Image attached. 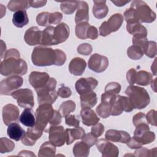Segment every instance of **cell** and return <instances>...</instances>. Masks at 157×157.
<instances>
[{
    "label": "cell",
    "mask_w": 157,
    "mask_h": 157,
    "mask_svg": "<svg viewBox=\"0 0 157 157\" xmlns=\"http://www.w3.org/2000/svg\"><path fill=\"white\" fill-rule=\"evenodd\" d=\"M104 131V126L102 124L98 123L96 124L93 125L91 129V133L95 136L98 137L101 136Z\"/></svg>",
    "instance_id": "cell-49"
},
{
    "label": "cell",
    "mask_w": 157,
    "mask_h": 157,
    "mask_svg": "<svg viewBox=\"0 0 157 157\" xmlns=\"http://www.w3.org/2000/svg\"><path fill=\"white\" fill-rule=\"evenodd\" d=\"M136 73H137V71L134 68H131L127 72L126 79L128 82L131 85H133L135 83Z\"/></svg>",
    "instance_id": "cell-57"
},
{
    "label": "cell",
    "mask_w": 157,
    "mask_h": 157,
    "mask_svg": "<svg viewBox=\"0 0 157 157\" xmlns=\"http://www.w3.org/2000/svg\"><path fill=\"white\" fill-rule=\"evenodd\" d=\"M53 112L52 104H40L36 110V124L34 126L42 131H46L45 128L52 118Z\"/></svg>",
    "instance_id": "cell-5"
},
{
    "label": "cell",
    "mask_w": 157,
    "mask_h": 157,
    "mask_svg": "<svg viewBox=\"0 0 157 157\" xmlns=\"http://www.w3.org/2000/svg\"><path fill=\"white\" fill-rule=\"evenodd\" d=\"M7 133L10 139L18 141L21 139L25 131L18 124L13 122L8 125Z\"/></svg>",
    "instance_id": "cell-30"
},
{
    "label": "cell",
    "mask_w": 157,
    "mask_h": 157,
    "mask_svg": "<svg viewBox=\"0 0 157 157\" xmlns=\"http://www.w3.org/2000/svg\"><path fill=\"white\" fill-rule=\"evenodd\" d=\"M90 147L83 142H76L73 148V153L75 157L88 156L90 152Z\"/></svg>",
    "instance_id": "cell-34"
},
{
    "label": "cell",
    "mask_w": 157,
    "mask_h": 157,
    "mask_svg": "<svg viewBox=\"0 0 157 157\" xmlns=\"http://www.w3.org/2000/svg\"><path fill=\"white\" fill-rule=\"evenodd\" d=\"M123 17L120 13L112 15L107 21L102 23L99 27V34L101 36L105 37L112 32L119 29L123 22Z\"/></svg>",
    "instance_id": "cell-7"
},
{
    "label": "cell",
    "mask_w": 157,
    "mask_h": 157,
    "mask_svg": "<svg viewBox=\"0 0 157 157\" xmlns=\"http://www.w3.org/2000/svg\"><path fill=\"white\" fill-rule=\"evenodd\" d=\"M98 139L97 137L94 136L91 133H88L85 134V136L82 138V141L85 143L90 147L93 146L96 144Z\"/></svg>",
    "instance_id": "cell-50"
},
{
    "label": "cell",
    "mask_w": 157,
    "mask_h": 157,
    "mask_svg": "<svg viewBox=\"0 0 157 157\" xmlns=\"http://www.w3.org/2000/svg\"><path fill=\"white\" fill-rule=\"evenodd\" d=\"M50 13L48 12H43L37 15L36 17L37 23L41 26H50Z\"/></svg>",
    "instance_id": "cell-45"
},
{
    "label": "cell",
    "mask_w": 157,
    "mask_h": 157,
    "mask_svg": "<svg viewBox=\"0 0 157 157\" xmlns=\"http://www.w3.org/2000/svg\"><path fill=\"white\" fill-rule=\"evenodd\" d=\"M63 18V15L61 13L58 12H55L53 13H50V24L58 25Z\"/></svg>",
    "instance_id": "cell-53"
},
{
    "label": "cell",
    "mask_w": 157,
    "mask_h": 157,
    "mask_svg": "<svg viewBox=\"0 0 157 157\" xmlns=\"http://www.w3.org/2000/svg\"><path fill=\"white\" fill-rule=\"evenodd\" d=\"M92 49V46L90 44L88 43H84L78 46L77 52L80 55L87 56L91 54Z\"/></svg>",
    "instance_id": "cell-48"
},
{
    "label": "cell",
    "mask_w": 157,
    "mask_h": 157,
    "mask_svg": "<svg viewBox=\"0 0 157 157\" xmlns=\"http://www.w3.org/2000/svg\"><path fill=\"white\" fill-rule=\"evenodd\" d=\"M78 2V1L61 2V10L64 13L72 14L77 9Z\"/></svg>",
    "instance_id": "cell-39"
},
{
    "label": "cell",
    "mask_w": 157,
    "mask_h": 157,
    "mask_svg": "<svg viewBox=\"0 0 157 157\" xmlns=\"http://www.w3.org/2000/svg\"><path fill=\"white\" fill-rule=\"evenodd\" d=\"M61 115L59 113V112L54 110L53 112V114L52 116V118L50 120V121L49 123V124L52 126V125H58L59 124L61 123Z\"/></svg>",
    "instance_id": "cell-58"
},
{
    "label": "cell",
    "mask_w": 157,
    "mask_h": 157,
    "mask_svg": "<svg viewBox=\"0 0 157 157\" xmlns=\"http://www.w3.org/2000/svg\"><path fill=\"white\" fill-rule=\"evenodd\" d=\"M132 123L135 126L141 124H148V123L146 119V115L142 112H139L133 117Z\"/></svg>",
    "instance_id": "cell-47"
},
{
    "label": "cell",
    "mask_w": 157,
    "mask_h": 157,
    "mask_svg": "<svg viewBox=\"0 0 157 157\" xmlns=\"http://www.w3.org/2000/svg\"><path fill=\"white\" fill-rule=\"evenodd\" d=\"M19 120L21 124L27 127H33L36 124V115L31 109L26 108L21 113Z\"/></svg>",
    "instance_id": "cell-28"
},
{
    "label": "cell",
    "mask_w": 157,
    "mask_h": 157,
    "mask_svg": "<svg viewBox=\"0 0 157 157\" xmlns=\"http://www.w3.org/2000/svg\"><path fill=\"white\" fill-rule=\"evenodd\" d=\"M80 98L82 108H91L97 103V96L93 90L82 93Z\"/></svg>",
    "instance_id": "cell-26"
},
{
    "label": "cell",
    "mask_w": 157,
    "mask_h": 157,
    "mask_svg": "<svg viewBox=\"0 0 157 157\" xmlns=\"http://www.w3.org/2000/svg\"><path fill=\"white\" fill-rule=\"evenodd\" d=\"M86 66V61L78 57L73 58L69 63V71L74 75H81L85 71Z\"/></svg>",
    "instance_id": "cell-25"
},
{
    "label": "cell",
    "mask_w": 157,
    "mask_h": 157,
    "mask_svg": "<svg viewBox=\"0 0 157 157\" xmlns=\"http://www.w3.org/2000/svg\"><path fill=\"white\" fill-rule=\"evenodd\" d=\"M75 104L71 100L66 101L61 103L59 107V112L62 117H66L74 112L75 109Z\"/></svg>",
    "instance_id": "cell-38"
},
{
    "label": "cell",
    "mask_w": 157,
    "mask_h": 157,
    "mask_svg": "<svg viewBox=\"0 0 157 157\" xmlns=\"http://www.w3.org/2000/svg\"><path fill=\"white\" fill-rule=\"evenodd\" d=\"M90 25L88 22H82L75 26V35L80 39H86V32Z\"/></svg>",
    "instance_id": "cell-40"
},
{
    "label": "cell",
    "mask_w": 157,
    "mask_h": 157,
    "mask_svg": "<svg viewBox=\"0 0 157 157\" xmlns=\"http://www.w3.org/2000/svg\"><path fill=\"white\" fill-rule=\"evenodd\" d=\"M56 56L55 50L48 47H36L33 51L31 60L37 66H48L55 65Z\"/></svg>",
    "instance_id": "cell-3"
},
{
    "label": "cell",
    "mask_w": 157,
    "mask_h": 157,
    "mask_svg": "<svg viewBox=\"0 0 157 157\" xmlns=\"http://www.w3.org/2000/svg\"><path fill=\"white\" fill-rule=\"evenodd\" d=\"M96 144L102 157H117L119 155L118 148L106 139L98 140Z\"/></svg>",
    "instance_id": "cell-15"
},
{
    "label": "cell",
    "mask_w": 157,
    "mask_h": 157,
    "mask_svg": "<svg viewBox=\"0 0 157 157\" xmlns=\"http://www.w3.org/2000/svg\"><path fill=\"white\" fill-rule=\"evenodd\" d=\"M134 109L128 97L116 96L112 106L111 115L117 116L123 113V111L130 112Z\"/></svg>",
    "instance_id": "cell-11"
},
{
    "label": "cell",
    "mask_w": 157,
    "mask_h": 157,
    "mask_svg": "<svg viewBox=\"0 0 157 157\" xmlns=\"http://www.w3.org/2000/svg\"><path fill=\"white\" fill-rule=\"evenodd\" d=\"M30 7L29 1L12 0L9 2L7 4L8 9L12 12L25 10Z\"/></svg>",
    "instance_id": "cell-37"
},
{
    "label": "cell",
    "mask_w": 157,
    "mask_h": 157,
    "mask_svg": "<svg viewBox=\"0 0 157 157\" xmlns=\"http://www.w3.org/2000/svg\"><path fill=\"white\" fill-rule=\"evenodd\" d=\"M86 37L92 40H95L98 37V31L97 28L93 26H90L86 32Z\"/></svg>",
    "instance_id": "cell-59"
},
{
    "label": "cell",
    "mask_w": 157,
    "mask_h": 157,
    "mask_svg": "<svg viewBox=\"0 0 157 157\" xmlns=\"http://www.w3.org/2000/svg\"><path fill=\"white\" fill-rule=\"evenodd\" d=\"M93 13L98 19H102L106 17L109 12V8L106 5V1H94Z\"/></svg>",
    "instance_id": "cell-29"
},
{
    "label": "cell",
    "mask_w": 157,
    "mask_h": 157,
    "mask_svg": "<svg viewBox=\"0 0 157 157\" xmlns=\"http://www.w3.org/2000/svg\"><path fill=\"white\" fill-rule=\"evenodd\" d=\"M42 31L37 26H32L28 29L24 36L25 42L29 45H36L40 44Z\"/></svg>",
    "instance_id": "cell-21"
},
{
    "label": "cell",
    "mask_w": 157,
    "mask_h": 157,
    "mask_svg": "<svg viewBox=\"0 0 157 157\" xmlns=\"http://www.w3.org/2000/svg\"><path fill=\"white\" fill-rule=\"evenodd\" d=\"M105 139L113 142H121L126 144L130 139V135L124 131L109 129L105 134Z\"/></svg>",
    "instance_id": "cell-20"
},
{
    "label": "cell",
    "mask_w": 157,
    "mask_h": 157,
    "mask_svg": "<svg viewBox=\"0 0 157 157\" xmlns=\"http://www.w3.org/2000/svg\"><path fill=\"white\" fill-rule=\"evenodd\" d=\"M55 27L49 26L45 29L42 31L40 45H55L54 39Z\"/></svg>",
    "instance_id": "cell-31"
},
{
    "label": "cell",
    "mask_w": 157,
    "mask_h": 157,
    "mask_svg": "<svg viewBox=\"0 0 157 157\" xmlns=\"http://www.w3.org/2000/svg\"><path fill=\"white\" fill-rule=\"evenodd\" d=\"M15 148V144L6 137H1L0 139V152L1 153L12 151Z\"/></svg>",
    "instance_id": "cell-42"
},
{
    "label": "cell",
    "mask_w": 157,
    "mask_h": 157,
    "mask_svg": "<svg viewBox=\"0 0 157 157\" xmlns=\"http://www.w3.org/2000/svg\"><path fill=\"white\" fill-rule=\"evenodd\" d=\"M49 78L50 76L46 72L33 71L29 75V83L35 88V90L43 88L47 84Z\"/></svg>",
    "instance_id": "cell-18"
},
{
    "label": "cell",
    "mask_w": 157,
    "mask_h": 157,
    "mask_svg": "<svg viewBox=\"0 0 157 157\" xmlns=\"http://www.w3.org/2000/svg\"><path fill=\"white\" fill-rule=\"evenodd\" d=\"M47 3V1H29L30 7L38 8L44 6Z\"/></svg>",
    "instance_id": "cell-61"
},
{
    "label": "cell",
    "mask_w": 157,
    "mask_h": 157,
    "mask_svg": "<svg viewBox=\"0 0 157 157\" xmlns=\"http://www.w3.org/2000/svg\"><path fill=\"white\" fill-rule=\"evenodd\" d=\"M116 94L108 92H105L101 95V102L96 109L99 117L106 118L111 115L112 106Z\"/></svg>",
    "instance_id": "cell-10"
},
{
    "label": "cell",
    "mask_w": 157,
    "mask_h": 157,
    "mask_svg": "<svg viewBox=\"0 0 157 157\" xmlns=\"http://www.w3.org/2000/svg\"><path fill=\"white\" fill-rule=\"evenodd\" d=\"M42 131L34 126L28 128L27 131L25 132L21 137V141L25 145L33 146L36 144L37 140L42 136Z\"/></svg>",
    "instance_id": "cell-19"
},
{
    "label": "cell",
    "mask_w": 157,
    "mask_h": 157,
    "mask_svg": "<svg viewBox=\"0 0 157 157\" xmlns=\"http://www.w3.org/2000/svg\"><path fill=\"white\" fill-rule=\"evenodd\" d=\"M128 147H129L131 149H135V148H139L143 146L142 144L139 142L136 139H135L133 137L132 138H130L129 140L126 143Z\"/></svg>",
    "instance_id": "cell-60"
},
{
    "label": "cell",
    "mask_w": 157,
    "mask_h": 157,
    "mask_svg": "<svg viewBox=\"0 0 157 157\" xmlns=\"http://www.w3.org/2000/svg\"><path fill=\"white\" fill-rule=\"evenodd\" d=\"M98 85V81L93 77L80 78L75 84L76 91L79 94L85 92L93 90Z\"/></svg>",
    "instance_id": "cell-17"
},
{
    "label": "cell",
    "mask_w": 157,
    "mask_h": 157,
    "mask_svg": "<svg viewBox=\"0 0 157 157\" xmlns=\"http://www.w3.org/2000/svg\"><path fill=\"white\" fill-rule=\"evenodd\" d=\"M136 127L133 137L143 145L150 144L155 140V134L150 131L148 124H141Z\"/></svg>",
    "instance_id": "cell-12"
},
{
    "label": "cell",
    "mask_w": 157,
    "mask_h": 157,
    "mask_svg": "<svg viewBox=\"0 0 157 157\" xmlns=\"http://www.w3.org/2000/svg\"><path fill=\"white\" fill-rule=\"evenodd\" d=\"M49 141L55 147L63 146L66 141L65 131L62 126L52 125L48 129Z\"/></svg>",
    "instance_id": "cell-13"
},
{
    "label": "cell",
    "mask_w": 157,
    "mask_h": 157,
    "mask_svg": "<svg viewBox=\"0 0 157 157\" xmlns=\"http://www.w3.org/2000/svg\"><path fill=\"white\" fill-rule=\"evenodd\" d=\"M109 66L108 58L98 53L92 55L88 60V67L97 73L104 72Z\"/></svg>",
    "instance_id": "cell-14"
},
{
    "label": "cell",
    "mask_w": 157,
    "mask_h": 157,
    "mask_svg": "<svg viewBox=\"0 0 157 157\" xmlns=\"http://www.w3.org/2000/svg\"><path fill=\"white\" fill-rule=\"evenodd\" d=\"M56 80L54 78H50L47 84L42 88L36 90L39 104H52L56 100L58 93L55 90Z\"/></svg>",
    "instance_id": "cell-4"
},
{
    "label": "cell",
    "mask_w": 157,
    "mask_h": 157,
    "mask_svg": "<svg viewBox=\"0 0 157 157\" xmlns=\"http://www.w3.org/2000/svg\"><path fill=\"white\" fill-rule=\"evenodd\" d=\"M153 80V75L151 73L145 71H140L136 73L135 83L142 86H147Z\"/></svg>",
    "instance_id": "cell-33"
},
{
    "label": "cell",
    "mask_w": 157,
    "mask_h": 157,
    "mask_svg": "<svg viewBox=\"0 0 157 157\" xmlns=\"http://www.w3.org/2000/svg\"><path fill=\"white\" fill-rule=\"evenodd\" d=\"M56 152L55 146L53 145L50 141L45 142L42 144L39 148V156H54Z\"/></svg>",
    "instance_id": "cell-35"
},
{
    "label": "cell",
    "mask_w": 157,
    "mask_h": 157,
    "mask_svg": "<svg viewBox=\"0 0 157 157\" xmlns=\"http://www.w3.org/2000/svg\"><path fill=\"white\" fill-rule=\"evenodd\" d=\"M11 96L17 100L18 105L23 108H33L34 105L33 91L28 88L20 89L13 91Z\"/></svg>",
    "instance_id": "cell-8"
},
{
    "label": "cell",
    "mask_w": 157,
    "mask_h": 157,
    "mask_svg": "<svg viewBox=\"0 0 157 157\" xmlns=\"http://www.w3.org/2000/svg\"><path fill=\"white\" fill-rule=\"evenodd\" d=\"M28 71L26 62L20 58L19 52L15 48L8 50L0 65V73L4 76L23 75Z\"/></svg>",
    "instance_id": "cell-1"
},
{
    "label": "cell",
    "mask_w": 157,
    "mask_h": 157,
    "mask_svg": "<svg viewBox=\"0 0 157 157\" xmlns=\"http://www.w3.org/2000/svg\"><path fill=\"white\" fill-rule=\"evenodd\" d=\"M126 30L129 34L133 36L138 34H143L147 36V29L144 26L141 25L140 23H127Z\"/></svg>",
    "instance_id": "cell-36"
},
{
    "label": "cell",
    "mask_w": 157,
    "mask_h": 157,
    "mask_svg": "<svg viewBox=\"0 0 157 157\" xmlns=\"http://www.w3.org/2000/svg\"><path fill=\"white\" fill-rule=\"evenodd\" d=\"M156 43L148 40L144 48V53L149 58H153L156 55Z\"/></svg>",
    "instance_id": "cell-44"
},
{
    "label": "cell",
    "mask_w": 157,
    "mask_h": 157,
    "mask_svg": "<svg viewBox=\"0 0 157 157\" xmlns=\"http://www.w3.org/2000/svg\"><path fill=\"white\" fill-rule=\"evenodd\" d=\"M19 118L18 108L13 104H8L2 109V120L5 125L16 121Z\"/></svg>",
    "instance_id": "cell-16"
},
{
    "label": "cell",
    "mask_w": 157,
    "mask_h": 157,
    "mask_svg": "<svg viewBox=\"0 0 157 157\" xmlns=\"http://www.w3.org/2000/svg\"><path fill=\"white\" fill-rule=\"evenodd\" d=\"M18 155L20 156H35L36 155L33 153L32 151H28V150H23L19 153Z\"/></svg>",
    "instance_id": "cell-63"
},
{
    "label": "cell",
    "mask_w": 157,
    "mask_h": 157,
    "mask_svg": "<svg viewBox=\"0 0 157 157\" xmlns=\"http://www.w3.org/2000/svg\"><path fill=\"white\" fill-rule=\"evenodd\" d=\"M125 94L129 99L134 109H144L150 102V96L147 90L137 86L130 85L126 88Z\"/></svg>",
    "instance_id": "cell-2"
},
{
    "label": "cell",
    "mask_w": 157,
    "mask_h": 157,
    "mask_svg": "<svg viewBox=\"0 0 157 157\" xmlns=\"http://www.w3.org/2000/svg\"><path fill=\"white\" fill-rule=\"evenodd\" d=\"M65 122L66 124L69 126L73 127H78L80 124L79 120L75 118L74 115H69L65 117Z\"/></svg>",
    "instance_id": "cell-51"
},
{
    "label": "cell",
    "mask_w": 157,
    "mask_h": 157,
    "mask_svg": "<svg viewBox=\"0 0 157 157\" xmlns=\"http://www.w3.org/2000/svg\"><path fill=\"white\" fill-rule=\"evenodd\" d=\"M112 2H113L115 6H118V7H121V6H123L125 4H126L127 3H128L129 2V1H111Z\"/></svg>",
    "instance_id": "cell-62"
},
{
    "label": "cell",
    "mask_w": 157,
    "mask_h": 157,
    "mask_svg": "<svg viewBox=\"0 0 157 157\" xmlns=\"http://www.w3.org/2000/svg\"><path fill=\"white\" fill-rule=\"evenodd\" d=\"M55 51L56 52V62L55 65L56 66H62L66 60V55L65 53L59 50V49H55Z\"/></svg>",
    "instance_id": "cell-52"
},
{
    "label": "cell",
    "mask_w": 157,
    "mask_h": 157,
    "mask_svg": "<svg viewBox=\"0 0 157 157\" xmlns=\"http://www.w3.org/2000/svg\"><path fill=\"white\" fill-rule=\"evenodd\" d=\"M146 119L148 123L151 125L156 126V112L155 110H150L146 115Z\"/></svg>",
    "instance_id": "cell-56"
},
{
    "label": "cell",
    "mask_w": 157,
    "mask_h": 157,
    "mask_svg": "<svg viewBox=\"0 0 157 157\" xmlns=\"http://www.w3.org/2000/svg\"><path fill=\"white\" fill-rule=\"evenodd\" d=\"M134 156H151V150L146 148H139L134 151Z\"/></svg>",
    "instance_id": "cell-55"
},
{
    "label": "cell",
    "mask_w": 157,
    "mask_h": 157,
    "mask_svg": "<svg viewBox=\"0 0 157 157\" xmlns=\"http://www.w3.org/2000/svg\"><path fill=\"white\" fill-rule=\"evenodd\" d=\"M131 7L136 10L140 22L151 23L156 18V13L150 7L143 1H133Z\"/></svg>",
    "instance_id": "cell-6"
},
{
    "label": "cell",
    "mask_w": 157,
    "mask_h": 157,
    "mask_svg": "<svg viewBox=\"0 0 157 157\" xmlns=\"http://www.w3.org/2000/svg\"><path fill=\"white\" fill-rule=\"evenodd\" d=\"M89 8L88 4L83 1H78L75 21L77 24L82 22H88L89 20Z\"/></svg>",
    "instance_id": "cell-24"
},
{
    "label": "cell",
    "mask_w": 157,
    "mask_h": 157,
    "mask_svg": "<svg viewBox=\"0 0 157 157\" xmlns=\"http://www.w3.org/2000/svg\"><path fill=\"white\" fill-rule=\"evenodd\" d=\"M144 54L143 50L139 47L135 45L130 46L127 50V55L129 58L134 60L140 59Z\"/></svg>",
    "instance_id": "cell-41"
},
{
    "label": "cell",
    "mask_w": 157,
    "mask_h": 157,
    "mask_svg": "<svg viewBox=\"0 0 157 157\" xmlns=\"http://www.w3.org/2000/svg\"><path fill=\"white\" fill-rule=\"evenodd\" d=\"M57 93H58V95L63 98H69L72 94V91L71 89L69 87L65 86H63L60 87L58 89Z\"/></svg>",
    "instance_id": "cell-54"
},
{
    "label": "cell",
    "mask_w": 157,
    "mask_h": 157,
    "mask_svg": "<svg viewBox=\"0 0 157 157\" xmlns=\"http://www.w3.org/2000/svg\"><path fill=\"white\" fill-rule=\"evenodd\" d=\"M121 90V85L117 82H110L105 87V92H108L113 94H117Z\"/></svg>",
    "instance_id": "cell-46"
},
{
    "label": "cell",
    "mask_w": 157,
    "mask_h": 157,
    "mask_svg": "<svg viewBox=\"0 0 157 157\" xmlns=\"http://www.w3.org/2000/svg\"><path fill=\"white\" fill-rule=\"evenodd\" d=\"M23 80L20 75H12L1 81L0 93L1 95H11L23 84Z\"/></svg>",
    "instance_id": "cell-9"
},
{
    "label": "cell",
    "mask_w": 157,
    "mask_h": 157,
    "mask_svg": "<svg viewBox=\"0 0 157 157\" xmlns=\"http://www.w3.org/2000/svg\"><path fill=\"white\" fill-rule=\"evenodd\" d=\"M12 22L17 28H23L29 22L27 12L25 10L15 12L13 15Z\"/></svg>",
    "instance_id": "cell-32"
},
{
    "label": "cell",
    "mask_w": 157,
    "mask_h": 157,
    "mask_svg": "<svg viewBox=\"0 0 157 157\" xmlns=\"http://www.w3.org/2000/svg\"><path fill=\"white\" fill-rule=\"evenodd\" d=\"M69 28L64 23H61L55 27L54 39L55 45L65 42L69 36Z\"/></svg>",
    "instance_id": "cell-22"
},
{
    "label": "cell",
    "mask_w": 157,
    "mask_h": 157,
    "mask_svg": "<svg viewBox=\"0 0 157 157\" xmlns=\"http://www.w3.org/2000/svg\"><path fill=\"white\" fill-rule=\"evenodd\" d=\"M123 15L127 23H135L140 22L136 10L132 7H130L129 9H127L124 11Z\"/></svg>",
    "instance_id": "cell-43"
},
{
    "label": "cell",
    "mask_w": 157,
    "mask_h": 157,
    "mask_svg": "<svg viewBox=\"0 0 157 157\" xmlns=\"http://www.w3.org/2000/svg\"><path fill=\"white\" fill-rule=\"evenodd\" d=\"M67 145L71 144L74 141L77 139H82L85 136V131L82 127H76L73 129H66L65 130Z\"/></svg>",
    "instance_id": "cell-27"
},
{
    "label": "cell",
    "mask_w": 157,
    "mask_h": 157,
    "mask_svg": "<svg viewBox=\"0 0 157 157\" xmlns=\"http://www.w3.org/2000/svg\"><path fill=\"white\" fill-rule=\"evenodd\" d=\"M80 116L83 123L88 126H93L99 121V118L91 108H82L80 112Z\"/></svg>",
    "instance_id": "cell-23"
}]
</instances>
